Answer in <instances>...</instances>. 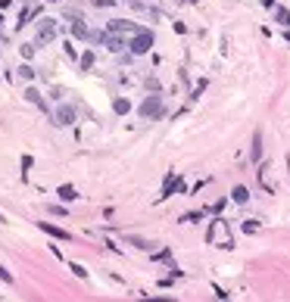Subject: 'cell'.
<instances>
[{
	"label": "cell",
	"mask_w": 290,
	"mask_h": 302,
	"mask_svg": "<svg viewBox=\"0 0 290 302\" xmlns=\"http://www.w3.org/2000/svg\"><path fill=\"white\" fill-rule=\"evenodd\" d=\"M137 115L141 119H147V122H159L162 115H166V103H162V97L159 94H150L141 106H137Z\"/></svg>",
	"instance_id": "obj_1"
},
{
	"label": "cell",
	"mask_w": 290,
	"mask_h": 302,
	"mask_svg": "<svg viewBox=\"0 0 290 302\" xmlns=\"http://www.w3.org/2000/svg\"><path fill=\"white\" fill-rule=\"evenodd\" d=\"M153 44H156L153 31H150V28H141L137 34H131L128 50H131V56H144V53H150V50H153Z\"/></svg>",
	"instance_id": "obj_2"
},
{
	"label": "cell",
	"mask_w": 290,
	"mask_h": 302,
	"mask_svg": "<svg viewBox=\"0 0 290 302\" xmlns=\"http://www.w3.org/2000/svg\"><path fill=\"white\" fill-rule=\"evenodd\" d=\"M91 41H94V44H103L109 53H122L125 47H128L122 34H112V31H91Z\"/></svg>",
	"instance_id": "obj_3"
},
{
	"label": "cell",
	"mask_w": 290,
	"mask_h": 302,
	"mask_svg": "<svg viewBox=\"0 0 290 302\" xmlns=\"http://www.w3.org/2000/svg\"><path fill=\"white\" fill-rule=\"evenodd\" d=\"M144 25H137V22H131V19H109L106 22V31H112V34H137Z\"/></svg>",
	"instance_id": "obj_4"
},
{
	"label": "cell",
	"mask_w": 290,
	"mask_h": 302,
	"mask_svg": "<svg viewBox=\"0 0 290 302\" xmlns=\"http://www.w3.org/2000/svg\"><path fill=\"white\" fill-rule=\"evenodd\" d=\"M53 122L60 125V128H69V125H75V122H78V112H75V106H69V103H63V106H56V109H53Z\"/></svg>",
	"instance_id": "obj_5"
},
{
	"label": "cell",
	"mask_w": 290,
	"mask_h": 302,
	"mask_svg": "<svg viewBox=\"0 0 290 302\" xmlns=\"http://www.w3.org/2000/svg\"><path fill=\"white\" fill-rule=\"evenodd\" d=\"M56 38V25H53V19H41L38 22V44H47Z\"/></svg>",
	"instance_id": "obj_6"
},
{
	"label": "cell",
	"mask_w": 290,
	"mask_h": 302,
	"mask_svg": "<svg viewBox=\"0 0 290 302\" xmlns=\"http://www.w3.org/2000/svg\"><path fill=\"white\" fill-rule=\"evenodd\" d=\"M25 100L31 103V106H38V109H44V112H47V115H50V103H47V100H44V94H41V90H38V87H25Z\"/></svg>",
	"instance_id": "obj_7"
},
{
	"label": "cell",
	"mask_w": 290,
	"mask_h": 302,
	"mask_svg": "<svg viewBox=\"0 0 290 302\" xmlns=\"http://www.w3.org/2000/svg\"><path fill=\"white\" fill-rule=\"evenodd\" d=\"M38 227L44 230V234H50V237H56V240H72V234H69V230H63V227H56V225H50V222H38Z\"/></svg>",
	"instance_id": "obj_8"
},
{
	"label": "cell",
	"mask_w": 290,
	"mask_h": 302,
	"mask_svg": "<svg viewBox=\"0 0 290 302\" xmlns=\"http://www.w3.org/2000/svg\"><path fill=\"white\" fill-rule=\"evenodd\" d=\"M38 16H41V6H22V13H19V22H16V25H19V28H25L28 22H31V19H38Z\"/></svg>",
	"instance_id": "obj_9"
},
{
	"label": "cell",
	"mask_w": 290,
	"mask_h": 302,
	"mask_svg": "<svg viewBox=\"0 0 290 302\" xmlns=\"http://www.w3.org/2000/svg\"><path fill=\"white\" fill-rule=\"evenodd\" d=\"M72 34H75L78 41H91V28L85 25V16H81V19H72Z\"/></svg>",
	"instance_id": "obj_10"
},
{
	"label": "cell",
	"mask_w": 290,
	"mask_h": 302,
	"mask_svg": "<svg viewBox=\"0 0 290 302\" xmlns=\"http://www.w3.org/2000/svg\"><path fill=\"white\" fill-rule=\"evenodd\" d=\"M250 159L253 162H262V131L253 134V147H250Z\"/></svg>",
	"instance_id": "obj_11"
},
{
	"label": "cell",
	"mask_w": 290,
	"mask_h": 302,
	"mask_svg": "<svg viewBox=\"0 0 290 302\" xmlns=\"http://www.w3.org/2000/svg\"><path fill=\"white\" fill-rule=\"evenodd\" d=\"M112 112H115V115H128V112H131L128 97H115V100H112Z\"/></svg>",
	"instance_id": "obj_12"
},
{
	"label": "cell",
	"mask_w": 290,
	"mask_h": 302,
	"mask_svg": "<svg viewBox=\"0 0 290 302\" xmlns=\"http://www.w3.org/2000/svg\"><path fill=\"white\" fill-rule=\"evenodd\" d=\"M78 69L81 72H91V69H94V50H85L78 56Z\"/></svg>",
	"instance_id": "obj_13"
},
{
	"label": "cell",
	"mask_w": 290,
	"mask_h": 302,
	"mask_svg": "<svg viewBox=\"0 0 290 302\" xmlns=\"http://www.w3.org/2000/svg\"><path fill=\"white\" fill-rule=\"evenodd\" d=\"M231 200H234V203H240V206H243V203H250V190L243 187V184H237V187L231 190Z\"/></svg>",
	"instance_id": "obj_14"
},
{
	"label": "cell",
	"mask_w": 290,
	"mask_h": 302,
	"mask_svg": "<svg viewBox=\"0 0 290 302\" xmlns=\"http://www.w3.org/2000/svg\"><path fill=\"white\" fill-rule=\"evenodd\" d=\"M56 193H60V200H66V203H75V200H78V193H75L72 184H63V187L56 190Z\"/></svg>",
	"instance_id": "obj_15"
},
{
	"label": "cell",
	"mask_w": 290,
	"mask_h": 302,
	"mask_svg": "<svg viewBox=\"0 0 290 302\" xmlns=\"http://www.w3.org/2000/svg\"><path fill=\"white\" fill-rule=\"evenodd\" d=\"M275 22H281L284 28H290V9L287 6H275Z\"/></svg>",
	"instance_id": "obj_16"
},
{
	"label": "cell",
	"mask_w": 290,
	"mask_h": 302,
	"mask_svg": "<svg viewBox=\"0 0 290 302\" xmlns=\"http://www.w3.org/2000/svg\"><path fill=\"white\" fill-rule=\"evenodd\" d=\"M150 259H153V262H172V249H169V246H162L159 252L150 255Z\"/></svg>",
	"instance_id": "obj_17"
},
{
	"label": "cell",
	"mask_w": 290,
	"mask_h": 302,
	"mask_svg": "<svg viewBox=\"0 0 290 302\" xmlns=\"http://www.w3.org/2000/svg\"><path fill=\"white\" fill-rule=\"evenodd\" d=\"M16 72H19V78H22V81H31V78H34V69H31L28 63H22V66L16 69Z\"/></svg>",
	"instance_id": "obj_18"
},
{
	"label": "cell",
	"mask_w": 290,
	"mask_h": 302,
	"mask_svg": "<svg viewBox=\"0 0 290 302\" xmlns=\"http://www.w3.org/2000/svg\"><path fill=\"white\" fill-rule=\"evenodd\" d=\"M34 50H38V44H22V47H19V53H22V60H31V56H34Z\"/></svg>",
	"instance_id": "obj_19"
},
{
	"label": "cell",
	"mask_w": 290,
	"mask_h": 302,
	"mask_svg": "<svg viewBox=\"0 0 290 302\" xmlns=\"http://www.w3.org/2000/svg\"><path fill=\"white\" fill-rule=\"evenodd\" d=\"M69 271H75V277H81V281H88V268L78 262H69Z\"/></svg>",
	"instance_id": "obj_20"
},
{
	"label": "cell",
	"mask_w": 290,
	"mask_h": 302,
	"mask_svg": "<svg viewBox=\"0 0 290 302\" xmlns=\"http://www.w3.org/2000/svg\"><path fill=\"white\" fill-rule=\"evenodd\" d=\"M203 215H206V212H188V215H181V222H184V225H193V222H200Z\"/></svg>",
	"instance_id": "obj_21"
},
{
	"label": "cell",
	"mask_w": 290,
	"mask_h": 302,
	"mask_svg": "<svg viewBox=\"0 0 290 302\" xmlns=\"http://www.w3.org/2000/svg\"><path fill=\"white\" fill-rule=\"evenodd\" d=\"M259 230V222L256 218H250V222H243V234H256Z\"/></svg>",
	"instance_id": "obj_22"
},
{
	"label": "cell",
	"mask_w": 290,
	"mask_h": 302,
	"mask_svg": "<svg viewBox=\"0 0 290 302\" xmlns=\"http://www.w3.org/2000/svg\"><path fill=\"white\" fill-rule=\"evenodd\" d=\"M137 302H178L175 296H147V299H137Z\"/></svg>",
	"instance_id": "obj_23"
},
{
	"label": "cell",
	"mask_w": 290,
	"mask_h": 302,
	"mask_svg": "<svg viewBox=\"0 0 290 302\" xmlns=\"http://www.w3.org/2000/svg\"><path fill=\"white\" fill-rule=\"evenodd\" d=\"M125 240H128L131 246H137V249H150V243H147V240H141V237H125Z\"/></svg>",
	"instance_id": "obj_24"
},
{
	"label": "cell",
	"mask_w": 290,
	"mask_h": 302,
	"mask_svg": "<svg viewBox=\"0 0 290 302\" xmlns=\"http://www.w3.org/2000/svg\"><path fill=\"white\" fill-rule=\"evenodd\" d=\"M0 281H3V284H13V274H9L3 265H0Z\"/></svg>",
	"instance_id": "obj_25"
},
{
	"label": "cell",
	"mask_w": 290,
	"mask_h": 302,
	"mask_svg": "<svg viewBox=\"0 0 290 302\" xmlns=\"http://www.w3.org/2000/svg\"><path fill=\"white\" fill-rule=\"evenodd\" d=\"M31 165H34V159H31V156H22V171H28Z\"/></svg>",
	"instance_id": "obj_26"
},
{
	"label": "cell",
	"mask_w": 290,
	"mask_h": 302,
	"mask_svg": "<svg viewBox=\"0 0 290 302\" xmlns=\"http://www.w3.org/2000/svg\"><path fill=\"white\" fill-rule=\"evenodd\" d=\"M225 203H228V200H218V203H215V206L209 209V212H215V215H218V212H222V209H225Z\"/></svg>",
	"instance_id": "obj_27"
},
{
	"label": "cell",
	"mask_w": 290,
	"mask_h": 302,
	"mask_svg": "<svg viewBox=\"0 0 290 302\" xmlns=\"http://www.w3.org/2000/svg\"><path fill=\"white\" fill-rule=\"evenodd\" d=\"M94 3H97V6H115L119 0H94Z\"/></svg>",
	"instance_id": "obj_28"
},
{
	"label": "cell",
	"mask_w": 290,
	"mask_h": 302,
	"mask_svg": "<svg viewBox=\"0 0 290 302\" xmlns=\"http://www.w3.org/2000/svg\"><path fill=\"white\" fill-rule=\"evenodd\" d=\"M262 6H269V9H275V6H278V0H262Z\"/></svg>",
	"instance_id": "obj_29"
},
{
	"label": "cell",
	"mask_w": 290,
	"mask_h": 302,
	"mask_svg": "<svg viewBox=\"0 0 290 302\" xmlns=\"http://www.w3.org/2000/svg\"><path fill=\"white\" fill-rule=\"evenodd\" d=\"M9 3H13V0H0V13H3V9H6Z\"/></svg>",
	"instance_id": "obj_30"
},
{
	"label": "cell",
	"mask_w": 290,
	"mask_h": 302,
	"mask_svg": "<svg viewBox=\"0 0 290 302\" xmlns=\"http://www.w3.org/2000/svg\"><path fill=\"white\" fill-rule=\"evenodd\" d=\"M0 25H3V13H0Z\"/></svg>",
	"instance_id": "obj_31"
},
{
	"label": "cell",
	"mask_w": 290,
	"mask_h": 302,
	"mask_svg": "<svg viewBox=\"0 0 290 302\" xmlns=\"http://www.w3.org/2000/svg\"><path fill=\"white\" fill-rule=\"evenodd\" d=\"M128 3H141V0H128Z\"/></svg>",
	"instance_id": "obj_32"
},
{
	"label": "cell",
	"mask_w": 290,
	"mask_h": 302,
	"mask_svg": "<svg viewBox=\"0 0 290 302\" xmlns=\"http://www.w3.org/2000/svg\"><path fill=\"white\" fill-rule=\"evenodd\" d=\"M53 3H60V0H53Z\"/></svg>",
	"instance_id": "obj_33"
}]
</instances>
